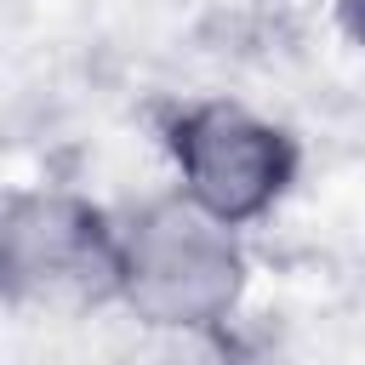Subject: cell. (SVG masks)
<instances>
[{"label": "cell", "instance_id": "cell-2", "mask_svg": "<svg viewBox=\"0 0 365 365\" xmlns=\"http://www.w3.org/2000/svg\"><path fill=\"white\" fill-rule=\"evenodd\" d=\"M160 143L171 160V188L240 234L274 217L302 177L297 131L240 97L177 103Z\"/></svg>", "mask_w": 365, "mask_h": 365}, {"label": "cell", "instance_id": "cell-1", "mask_svg": "<svg viewBox=\"0 0 365 365\" xmlns=\"http://www.w3.org/2000/svg\"><path fill=\"white\" fill-rule=\"evenodd\" d=\"M251 291L245 234L177 188L114 211V302L148 331L211 336Z\"/></svg>", "mask_w": 365, "mask_h": 365}, {"label": "cell", "instance_id": "cell-3", "mask_svg": "<svg viewBox=\"0 0 365 365\" xmlns=\"http://www.w3.org/2000/svg\"><path fill=\"white\" fill-rule=\"evenodd\" d=\"M0 302L23 314H86L114 302V211L74 188L6 194Z\"/></svg>", "mask_w": 365, "mask_h": 365}, {"label": "cell", "instance_id": "cell-4", "mask_svg": "<svg viewBox=\"0 0 365 365\" xmlns=\"http://www.w3.org/2000/svg\"><path fill=\"white\" fill-rule=\"evenodd\" d=\"M336 29L348 34L354 51H365V0H336Z\"/></svg>", "mask_w": 365, "mask_h": 365}]
</instances>
